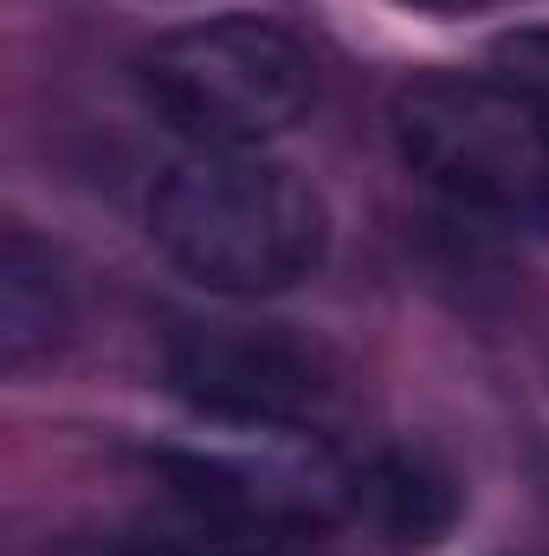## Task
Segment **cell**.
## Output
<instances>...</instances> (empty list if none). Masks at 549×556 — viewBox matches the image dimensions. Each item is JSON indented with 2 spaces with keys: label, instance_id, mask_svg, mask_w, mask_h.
I'll list each match as a JSON object with an SVG mask.
<instances>
[{
  "label": "cell",
  "instance_id": "6da1fadb",
  "mask_svg": "<svg viewBox=\"0 0 549 556\" xmlns=\"http://www.w3.org/2000/svg\"><path fill=\"white\" fill-rule=\"evenodd\" d=\"M149 240L207 291L266 298L323 266L330 214L317 188L259 149H194L149 194Z\"/></svg>",
  "mask_w": 549,
  "mask_h": 556
},
{
  "label": "cell",
  "instance_id": "7a4b0ae2",
  "mask_svg": "<svg viewBox=\"0 0 549 556\" xmlns=\"http://www.w3.org/2000/svg\"><path fill=\"white\" fill-rule=\"evenodd\" d=\"M137 91L194 149H259L310 111L317 59L278 20L220 13L142 46Z\"/></svg>",
  "mask_w": 549,
  "mask_h": 556
},
{
  "label": "cell",
  "instance_id": "3957f363",
  "mask_svg": "<svg viewBox=\"0 0 549 556\" xmlns=\"http://www.w3.org/2000/svg\"><path fill=\"white\" fill-rule=\"evenodd\" d=\"M395 149L413 175L478 214H549V111L498 78L433 72L395 98Z\"/></svg>",
  "mask_w": 549,
  "mask_h": 556
},
{
  "label": "cell",
  "instance_id": "277c9868",
  "mask_svg": "<svg viewBox=\"0 0 549 556\" xmlns=\"http://www.w3.org/2000/svg\"><path fill=\"white\" fill-rule=\"evenodd\" d=\"M162 382L194 415L240 433H310L343 402V369L291 324H175L162 343Z\"/></svg>",
  "mask_w": 549,
  "mask_h": 556
},
{
  "label": "cell",
  "instance_id": "5b68a950",
  "mask_svg": "<svg viewBox=\"0 0 549 556\" xmlns=\"http://www.w3.org/2000/svg\"><path fill=\"white\" fill-rule=\"evenodd\" d=\"M72 337V285L46 240L13 227L0 240V369L26 376L52 363Z\"/></svg>",
  "mask_w": 549,
  "mask_h": 556
},
{
  "label": "cell",
  "instance_id": "8992f818",
  "mask_svg": "<svg viewBox=\"0 0 549 556\" xmlns=\"http://www.w3.org/2000/svg\"><path fill=\"white\" fill-rule=\"evenodd\" d=\"M452 518V492L439 472H426L408 453H388L375 466H356V525H369L388 544H433Z\"/></svg>",
  "mask_w": 549,
  "mask_h": 556
},
{
  "label": "cell",
  "instance_id": "52a82bcc",
  "mask_svg": "<svg viewBox=\"0 0 549 556\" xmlns=\"http://www.w3.org/2000/svg\"><path fill=\"white\" fill-rule=\"evenodd\" d=\"M117 556H330V538H323V531H304V525H266V518L194 511L188 525L130 538Z\"/></svg>",
  "mask_w": 549,
  "mask_h": 556
},
{
  "label": "cell",
  "instance_id": "ba28073f",
  "mask_svg": "<svg viewBox=\"0 0 549 556\" xmlns=\"http://www.w3.org/2000/svg\"><path fill=\"white\" fill-rule=\"evenodd\" d=\"M491 78L549 111V26H518L491 46Z\"/></svg>",
  "mask_w": 549,
  "mask_h": 556
},
{
  "label": "cell",
  "instance_id": "9c48e42d",
  "mask_svg": "<svg viewBox=\"0 0 549 556\" xmlns=\"http://www.w3.org/2000/svg\"><path fill=\"white\" fill-rule=\"evenodd\" d=\"M420 7H478V0H420Z\"/></svg>",
  "mask_w": 549,
  "mask_h": 556
}]
</instances>
